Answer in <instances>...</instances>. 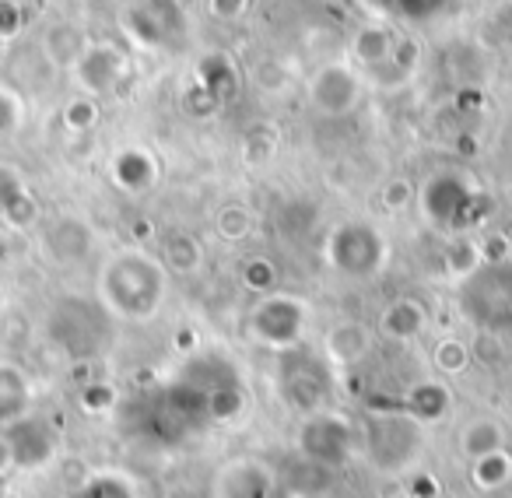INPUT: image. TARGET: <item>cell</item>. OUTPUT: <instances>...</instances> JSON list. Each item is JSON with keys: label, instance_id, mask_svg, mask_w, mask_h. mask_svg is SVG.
<instances>
[{"label": "cell", "instance_id": "39", "mask_svg": "<svg viewBox=\"0 0 512 498\" xmlns=\"http://www.w3.org/2000/svg\"><path fill=\"white\" fill-rule=\"evenodd\" d=\"M11 470V453H8V442H4V432H0V477Z\"/></svg>", "mask_w": 512, "mask_h": 498}, {"label": "cell", "instance_id": "17", "mask_svg": "<svg viewBox=\"0 0 512 498\" xmlns=\"http://www.w3.org/2000/svg\"><path fill=\"white\" fill-rule=\"evenodd\" d=\"M92 242H95L92 228H88L81 218H71V214H64V218H53L50 225L43 228L46 257H50L53 264H60V267L81 264V260L92 253Z\"/></svg>", "mask_w": 512, "mask_h": 498}, {"label": "cell", "instance_id": "21", "mask_svg": "<svg viewBox=\"0 0 512 498\" xmlns=\"http://www.w3.org/2000/svg\"><path fill=\"white\" fill-rule=\"evenodd\" d=\"M32 411V379L22 365L0 358V428Z\"/></svg>", "mask_w": 512, "mask_h": 498}, {"label": "cell", "instance_id": "15", "mask_svg": "<svg viewBox=\"0 0 512 498\" xmlns=\"http://www.w3.org/2000/svg\"><path fill=\"white\" fill-rule=\"evenodd\" d=\"M278 477L260 460H232L218 470L214 498H274Z\"/></svg>", "mask_w": 512, "mask_h": 498}, {"label": "cell", "instance_id": "14", "mask_svg": "<svg viewBox=\"0 0 512 498\" xmlns=\"http://www.w3.org/2000/svg\"><path fill=\"white\" fill-rule=\"evenodd\" d=\"M74 78H78V88L81 95H109L120 88V81L127 78V57L123 50H116L113 43H88L81 60L71 67Z\"/></svg>", "mask_w": 512, "mask_h": 498}, {"label": "cell", "instance_id": "36", "mask_svg": "<svg viewBox=\"0 0 512 498\" xmlns=\"http://www.w3.org/2000/svg\"><path fill=\"white\" fill-rule=\"evenodd\" d=\"M18 116H22V106H18V95L0 88V137L11 134L18 127Z\"/></svg>", "mask_w": 512, "mask_h": 498}, {"label": "cell", "instance_id": "25", "mask_svg": "<svg viewBox=\"0 0 512 498\" xmlns=\"http://www.w3.org/2000/svg\"><path fill=\"white\" fill-rule=\"evenodd\" d=\"M393 43H397V36H393L390 29H383V25H365L355 36V43H351V57H355V64L376 71V67H383L386 60H390Z\"/></svg>", "mask_w": 512, "mask_h": 498}, {"label": "cell", "instance_id": "38", "mask_svg": "<svg viewBox=\"0 0 512 498\" xmlns=\"http://www.w3.org/2000/svg\"><path fill=\"white\" fill-rule=\"evenodd\" d=\"M18 4L11 0H0V39H11L18 32Z\"/></svg>", "mask_w": 512, "mask_h": 498}, {"label": "cell", "instance_id": "3", "mask_svg": "<svg viewBox=\"0 0 512 498\" xmlns=\"http://www.w3.org/2000/svg\"><path fill=\"white\" fill-rule=\"evenodd\" d=\"M172 383L193 400L204 425H232L246 411V379L239 365L221 351H197L176 372Z\"/></svg>", "mask_w": 512, "mask_h": 498}, {"label": "cell", "instance_id": "9", "mask_svg": "<svg viewBox=\"0 0 512 498\" xmlns=\"http://www.w3.org/2000/svg\"><path fill=\"white\" fill-rule=\"evenodd\" d=\"M481 204V193L470 186L467 176H456V172H435L418 193V207L428 225L453 235L481 221Z\"/></svg>", "mask_w": 512, "mask_h": 498}, {"label": "cell", "instance_id": "16", "mask_svg": "<svg viewBox=\"0 0 512 498\" xmlns=\"http://www.w3.org/2000/svg\"><path fill=\"white\" fill-rule=\"evenodd\" d=\"M372 348H376V327H369L362 320H341L334 327H327L320 351L330 365L351 369V365H362L372 355Z\"/></svg>", "mask_w": 512, "mask_h": 498}, {"label": "cell", "instance_id": "4", "mask_svg": "<svg viewBox=\"0 0 512 498\" xmlns=\"http://www.w3.org/2000/svg\"><path fill=\"white\" fill-rule=\"evenodd\" d=\"M358 453L379 477H404L425 456L428 428L404 407H372L358 421Z\"/></svg>", "mask_w": 512, "mask_h": 498}, {"label": "cell", "instance_id": "6", "mask_svg": "<svg viewBox=\"0 0 512 498\" xmlns=\"http://www.w3.org/2000/svg\"><path fill=\"white\" fill-rule=\"evenodd\" d=\"M274 390H278V400L285 404V411L295 414V418L327 411L337 393L334 365L323 358V351L309 348V344L278 351Z\"/></svg>", "mask_w": 512, "mask_h": 498}, {"label": "cell", "instance_id": "20", "mask_svg": "<svg viewBox=\"0 0 512 498\" xmlns=\"http://www.w3.org/2000/svg\"><path fill=\"white\" fill-rule=\"evenodd\" d=\"M113 183L120 186L123 193H148L151 186L158 183V162L148 148H123L113 155Z\"/></svg>", "mask_w": 512, "mask_h": 498}, {"label": "cell", "instance_id": "13", "mask_svg": "<svg viewBox=\"0 0 512 498\" xmlns=\"http://www.w3.org/2000/svg\"><path fill=\"white\" fill-rule=\"evenodd\" d=\"M362 102V78L351 64H323L309 81V106L320 116H348Z\"/></svg>", "mask_w": 512, "mask_h": 498}, {"label": "cell", "instance_id": "28", "mask_svg": "<svg viewBox=\"0 0 512 498\" xmlns=\"http://www.w3.org/2000/svg\"><path fill=\"white\" fill-rule=\"evenodd\" d=\"M74 498H137V491L120 470H99L74 491Z\"/></svg>", "mask_w": 512, "mask_h": 498}, {"label": "cell", "instance_id": "12", "mask_svg": "<svg viewBox=\"0 0 512 498\" xmlns=\"http://www.w3.org/2000/svg\"><path fill=\"white\" fill-rule=\"evenodd\" d=\"M123 22L130 36L151 50H176L186 39V18L176 0H134Z\"/></svg>", "mask_w": 512, "mask_h": 498}, {"label": "cell", "instance_id": "27", "mask_svg": "<svg viewBox=\"0 0 512 498\" xmlns=\"http://www.w3.org/2000/svg\"><path fill=\"white\" fill-rule=\"evenodd\" d=\"M470 362H474V351H470V344L463 337L446 334L432 344V365L442 376H460V372L470 369Z\"/></svg>", "mask_w": 512, "mask_h": 498}, {"label": "cell", "instance_id": "19", "mask_svg": "<svg viewBox=\"0 0 512 498\" xmlns=\"http://www.w3.org/2000/svg\"><path fill=\"white\" fill-rule=\"evenodd\" d=\"M400 407H404L414 421H421V425L428 428L453 414V390H449L442 379H421V383H414L411 390L400 397Z\"/></svg>", "mask_w": 512, "mask_h": 498}, {"label": "cell", "instance_id": "30", "mask_svg": "<svg viewBox=\"0 0 512 498\" xmlns=\"http://www.w3.org/2000/svg\"><path fill=\"white\" fill-rule=\"evenodd\" d=\"M242 285L256 295H271L278 292V267L271 257H249L242 264Z\"/></svg>", "mask_w": 512, "mask_h": 498}, {"label": "cell", "instance_id": "1", "mask_svg": "<svg viewBox=\"0 0 512 498\" xmlns=\"http://www.w3.org/2000/svg\"><path fill=\"white\" fill-rule=\"evenodd\" d=\"M95 299L116 323H148L169 299V271L148 249H116L99 267Z\"/></svg>", "mask_w": 512, "mask_h": 498}, {"label": "cell", "instance_id": "7", "mask_svg": "<svg viewBox=\"0 0 512 498\" xmlns=\"http://www.w3.org/2000/svg\"><path fill=\"white\" fill-rule=\"evenodd\" d=\"M323 260L334 274L348 281H372L390 264V242L383 228L365 218L337 221L323 239Z\"/></svg>", "mask_w": 512, "mask_h": 498}, {"label": "cell", "instance_id": "29", "mask_svg": "<svg viewBox=\"0 0 512 498\" xmlns=\"http://www.w3.org/2000/svg\"><path fill=\"white\" fill-rule=\"evenodd\" d=\"M484 257H481V246L477 239H467V235H456L453 242L446 246V271L453 274L456 281L467 278L474 267H481Z\"/></svg>", "mask_w": 512, "mask_h": 498}, {"label": "cell", "instance_id": "41", "mask_svg": "<svg viewBox=\"0 0 512 498\" xmlns=\"http://www.w3.org/2000/svg\"><path fill=\"white\" fill-rule=\"evenodd\" d=\"M299 498H330V495H323V491H316V495H299Z\"/></svg>", "mask_w": 512, "mask_h": 498}, {"label": "cell", "instance_id": "23", "mask_svg": "<svg viewBox=\"0 0 512 498\" xmlns=\"http://www.w3.org/2000/svg\"><path fill=\"white\" fill-rule=\"evenodd\" d=\"M85 46H88V39L78 25L57 22V25H50L43 36V57L57 67H74L81 60V53H85Z\"/></svg>", "mask_w": 512, "mask_h": 498}, {"label": "cell", "instance_id": "5", "mask_svg": "<svg viewBox=\"0 0 512 498\" xmlns=\"http://www.w3.org/2000/svg\"><path fill=\"white\" fill-rule=\"evenodd\" d=\"M456 309L481 337L512 334V257L481 264L456 281Z\"/></svg>", "mask_w": 512, "mask_h": 498}, {"label": "cell", "instance_id": "32", "mask_svg": "<svg viewBox=\"0 0 512 498\" xmlns=\"http://www.w3.org/2000/svg\"><path fill=\"white\" fill-rule=\"evenodd\" d=\"M78 404H81V411H88V414H109L120 407V393H116L113 383H88L85 390L78 393Z\"/></svg>", "mask_w": 512, "mask_h": 498}, {"label": "cell", "instance_id": "10", "mask_svg": "<svg viewBox=\"0 0 512 498\" xmlns=\"http://www.w3.org/2000/svg\"><path fill=\"white\" fill-rule=\"evenodd\" d=\"M309 330V302L292 292L260 295L246 316V334L271 351L299 348Z\"/></svg>", "mask_w": 512, "mask_h": 498}, {"label": "cell", "instance_id": "11", "mask_svg": "<svg viewBox=\"0 0 512 498\" xmlns=\"http://www.w3.org/2000/svg\"><path fill=\"white\" fill-rule=\"evenodd\" d=\"M4 432V442H8L11 453V470H25V474H36V470H46L60 453V432L50 418L29 411L25 418L11 421Z\"/></svg>", "mask_w": 512, "mask_h": 498}, {"label": "cell", "instance_id": "8", "mask_svg": "<svg viewBox=\"0 0 512 498\" xmlns=\"http://www.w3.org/2000/svg\"><path fill=\"white\" fill-rule=\"evenodd\" d=\"M295 453L299 460L313 463V467L327 470V474H337L344 470L358 453V428L348 414L334 411H316L299 418L295 425Z\"/></svg>", "mask_w": 512, "mask_h": 498}, {"label": "cell", "instance_id": "22", "mask_svg": "<svg viewBox=\"0 0 512 498\" xmlns=\"http://www.w3.org/2000/svg\"><path fill=\"white\" fill-rule=\"evenodd\" d=\"M456 446L467 460H477V456H488L495 449L509 446V435H505V425L495 418V414H474L460 425L456 432Z\"/></svg>", "mask_w": 512, "mask_h": 498}, {"label": "cell", "instance_id": "42", "mask_svg": "<svg viewBox=\"0 0 512 498\" xmlns=\"http://www.w3.org/2000/svg\"><path fill=\"white\" fill-rule=\"evenodd\" d=\"M176 4H179V8H186V4H190V0H176Z\"/></svg>", "mask_w": 512, "mask_h": 498}, {"label": "cell", "instance_id": "40", "mask_svg": "<svg viewBox=\"0 0 512 498\" xmlns=\"http://www.w3.org/2000/svg\"><path fill=\"white\" fill-rule=\"evenodd\" d=\"M372 8H379V11H390V8H397V0H369Z\"/></svg>", "mask_w": 512, "mask_h": 498}, {"label": "cell", "instance_id": "18", "mask_svg": "<svg viewBox=\"0 0 512 498\" xmlns=\"http://www.w3.org/2000/svg\"><path fill=\"white\" fill-rule=\"evenodd\" d=\"M428 323H432V313H428L425 302L414 299V295H400V299H393L390 306L379 313L376 334L386 337V341L411 344L428 334Z\"/></svg>", "mask_w": 512, "mask_h": 498}, {"label": "cell", "instance_id": "34", "mask_svg": "<svg viewBox=\"0 0 512 498\" xmlns=\"http://www.w3.org/2000/svg\"><path fill=\"white\" fill-rule=\"evenodd\" d=\"M481 39L488 46H502V43L512 46V4H502V8L491 11L488 22H484Z\"/></svg>", "mask_w": 512, "mask_h": 498}, {"label": "cell", "instance_id": "37", "mask_svg": "<svg viewBox=\"0 0 512 498\" xmlns=\"http://www.w3.org/2000/svg\"><path fill=\"white\" fill-rule=\"evenodd\" d=\"M249 8V0H207V11H211V18H218V22H235V18H242Z\"/></svg>", "mask_w": 512, "mask_h": 498}, {"label": "cell", "instance_id": "26", "mask_svg": "<svg viewBox=\"0 0 512 498\" xmlns=\"http://www.w3.org/2000/svg\"><path fill=\"white\" fill-rule=\"evenodd\" d=\"M470 481H474L477 491H502L505 484L512 481V453H509V446L470 460Z\"/></svg>", "mask_w": 512, "mask_h": 498}, {"label": "cell", "instance_id": "2", "mask_svg": "<svg viewBox=\"0 0 512 498\" xmlns=\"http://www.w3.org/2000/svg\"><path fill=\"white\" fill-rule=\"evenodd\" d=\"M43 337L60 358L74 365L99 362L116 337V320L95 295L67 292L50 302L43 316Z\"/></svg>", "mask_w": 512, "mask_h": 498}, {"label": "cell", "instance_id": "31", "mask_svg": "<svg viewBox=\"0 0 512 498\" xmlns=\"http://www.w3.org/2000/svg\"><path fill=\"white\" fill-rule=\"evenodd\" d=\"M214 228H218V235L225 242H242L249 232H253V214H249L246 204H225L218 211Z\"/></svg>", "mask_w": 512, "mask_h": 498}, {"label": "cell", "instance_id": "33", "mask_svg": "<svg viewBox=\"0 0 512 498\" xmlns=\"http://www.w3.org/2000/svg\"><path fill=\"white\" fill-rule=\"evenodd\" d=\"M64 123L71 130H92L99 123V102L92 95H78L64 106Z\"/></svg>", "mask_w": 512, "mask_h": 498}, {"label": "cell", "instance_id": "35", "mask_svg": "<svg viewBox=\"0 0 512 498\" xmlns=\"http://www.w3.org/2000/svg\"><path fill=\"white\" fill-rule=\"evenodd\" d=\"M414 197L411 183L407 179H390V183L383 186V207L386 211H400V207H407Z\"/></svg>", "mask_w": 512, "mask_h": 498}, {"label": "cell", "instance_id": "24", "mask_svg": "<svg viewBox=\"0 0 512 498\" xmlns=\"http://www.w3.org/2000/svg\"><path fill=\"white\" fill-rule=\"evenodd\" d=\"M169 274H197L204 267V246L193 232H169L162 242V257Z\"/></svg>", "mask_w": 512, "mask_h": 498}]
</instances>
